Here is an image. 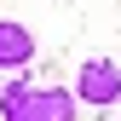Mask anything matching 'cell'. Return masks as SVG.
I'll use <instances>...</instances> for the list:
<instances>
[{
    "mask_svg": "<svg viewBox=\"0 0 121 121\" xmlns=\"http://www.w3.org/2000/svg\"><path fill=\"white\" fill-rule=\"evenodd\" d=\"M35 52H40V40L29 35V23L0 17V69H6V75H23L29 64H35Z\"/></svg>",
    "mask_w": 121,
    "mask_h": 121,
    "instance_id": "obj_3",
    "label": "cell"
},
{
    "mask_svg": "<svg viewBox=\"0 0 121 121\" xmlns=\"http://www.w3.org/2000/svg\"><path fill=\"white\" fill-rule=\"evenodd\" d=\"M0 110H6V98H0Z\"/></svg>",
    "mask_w": 121,
    "mask_h": 121,
    "instance_id": "obj_4",
    "label": "cell"
},
{
    "mask_svg": "<svg viewBox=\"0 0 121 121\" xmlns=\"http://www.w3.org/2000/svg\"><path fill=\"white\" fill-rule=\"evenodd\" d=\"M75 104H92V110H115L121 104V64L115 58H86L75 69Z\"/></svg>",
    "mask_w": 121,
    "mask_h": 121,
    "instance_id": "obj_2",
    "label": "cell"
},
{
    "mask_svg": "<svg viewBox=\"0 0 121 121\" xmlns=\"http://www.w3.org/2000/svg\"><path fill=\"white\" fill-rule=\"evenodd\" d=\"M0 98H6V110H0V121H75V92L69 86H35L23 81V75H12V81H0Z\"/></svg>",
    "mask_w": 121,
    "mask_h": 121,
    "instance_id": "obj_1",
    "label": "cell"
}]
</instances>
